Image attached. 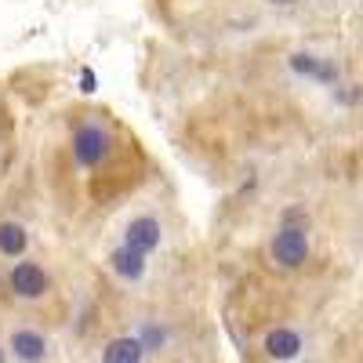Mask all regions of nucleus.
Segmentation results:
<instances>
[{
    "label": "nucleus",
    "instance_id": "f257e3e1",
    "mask_svg": "<svg viewBox=\"0 0 363 363\" xmlns=\"http://www.w3.org/2000/svg\"><path fill=\"white\" fill-rule=\"evenodd\" d=\"M106 153H109V135L99 124L77 128V135H73V157H77V164L95 167V164H102Z\"/></svg>",
    "mask_w": 363,
    "mask_h": 363
},
{
    "label": "nucleus",
    "instance_id": "f03ea898",
    "mask_svg": "<svg viewBox=\"0 0 363 363\" xmlns=\"http://www.w3.org/2000/svg\"><path fill=\"white\" fill-rule=\"evenodd\" d=\"M309 255V236L301 225H284L277 236H272V258L280 265H301Z\"/></svg>",
    "mask_w": 363,
    "mask_h": 363
},
{
    "label": "nucleus",
    "instance_id": "7ed1b4c3",
    "mask_svg": "<svg viewBox=\"0 0 363 363\" xmlns=\"http://www.w3.org/2000/svg\"><path fill=\"white\" fill-rule=\"evenodd\" d=\"M11 287H15L22 298H37V294L48 291V272H44L40 265H33V262H18V265L11 269Z\"/></svg>",
    "mask_w": 363,
    "mask_h": 363
},
{
    "label": "nucleus",
    "instance_id": "20e7f679",
    "mask_svg": "<svg viewBox=\"0 0 363 363\" xmlns=\"http://www.w3.org/2000/svg\"><path fill=\"white\" fill-rule=\"evenodd\" d=\"M157 244H160V225H157V218H135V222L128 225L124 247H131V251H138V255H149Z\"/></svg>",
    "mask_w": 363,
    "mask_h": 363
},
{
    "label": "nucleus",
    "instance_id": "39448f33",
    "mask_svg": "<svg viewBox=\"0 0 363 363\" xmlns=\"http://www.w3.org/2000/svg\"><path fill=\"white\" fill-rule=\"evenodd\" d=\"M11 349H15V356H18V359H26V363H40V359H44V352H48V342L37 335V330H15Z\"/></svg>",
    "mask_w": 363,
    "mask_h": 363
},
{
    "label": "nucleus",
    "instance_id": "423d86ee",
    "mask_svg": "<svg viewBox=\"0 0 363 363\" xmlns=\"http://www.w3.org/2000/svg\"><path fill=\"white\" fill-rule=\"evenodd\" d=\"M142 352H145V345L138 338H113L106 345L102 359L106 363H142Z\"/></svg>",
    "mask_w": 363,
    "mask_h": 363
},
{
    "label": "nucleus",
    "instance_id": "0eeeda50",
    "mask_svg": "<svg viewBox=\"0 0 363 363\" xmlns=\"http://www.w3.org/2000/svg\"><path fill=\"white\" fill-rule=\"evenodd\" d=\"M298 349H301V338L294 335V330H272V335L265 338V352L272 356V359H294L298 356Z\"/></svg>",
    "mask_w": 363,
    "mask_h": 363
},
{
    "label": "nucleus",
    "instance_id": "6e6552de",
    "mask_svg": "<svg viewBox=\"0 0 363 363\" xmlns=\"http://www.w3.org/2000/svg\"><path fill=\"white\" fill-rule=\"evenodd\" d=\"M113 269H116L124 280H138L142 272H145V255H138V251H131V247H116V251H113Z\"/></svg>",
    "mask_w": 363,
    "mask_h": 363
},
{
    "label": "nucleus",
    "instance_id": "1a4fd4ad",
    "mask_svg": "<svg viewBox=\"0 0 363 363\" xmlns=\"http://www.w3.org/2000/svg\"><path fill=\"white\" fill-rule=\"evenodd\" d=\"M22 251H26V229L15 222H0V255L15 258Z\"/></svg>",
    "mask_w": 363,
    "mask_h": 363
},
{
    "label": "nucleus",
    "instance_id": "9d476101",
    "mask_svg": "<svg viewBox=\"0 0 363 363\" xmlns=\"http://www.w3.org/2000/svg\"><path fill=\"white\" fill-rule=\"evenodd\" d=\"M291 66H294L298 73H313V77H320V80H335V77H338L330 66H320L313 55H294V58H291Z\"/></svg>",
    "mask_w": 363,
    "mask_h": 363
},
{
    "label": "nucleus",
    "instance_id": "9b49d317",
    "mask_svg": "<svg viewBox=\"0 0 363 363\" xmlns=\"http://www.w3.org/2000/svg\"><path fill=\"white\" fill-rule=\"evenodd\" d=\"M80 91H95V73H91V69L80 73Z\"/></svg>",
    "mask_w": 363,
    "mask_h": 363
},
{
    "label": "nucleus",
    "instance_id": "f8f14e48",
    "mask_svg": "<svg viewBox=\"0 0 363 363\" xmlns=\"http://www.w3.org/2000/svg\"><path fill=\"white\" fill-rule=\"evenodd\" d=\"M145 342H164V335H160V330H153V327H149V330H145Z\"/></svg>",
    "mask_w": 363,
    "mask_h": 363
},
{
    "label": "nucleus",
    "instance_id": "ddd939ff",
    "mask_svg": "<svg viewBox=\"0 0 363 363\" xmlns=\"http://www.w3.org/2000/svg\"><path fill=\"white\" fill-rule=\"evenodd\" d=\"M272 4H294V0H272Z\"/></svg>",
    "mask_w": 363,
    "mask_h": 363
},
{
    "label": "nucleus",
    "instance_id": "4468645a",
    "mask_svg": "<svg viewBox=\"0 0 363 363\" xmlns=\"http://www.w3.org/2000/svg\"><path fill=\"white\" fill-rule=\"evenodd\" d=\"M0 363H4V352H0Z\"/></svg>",
    "mask_w": 363,
    "mask_h": 363
}]
</instances>
